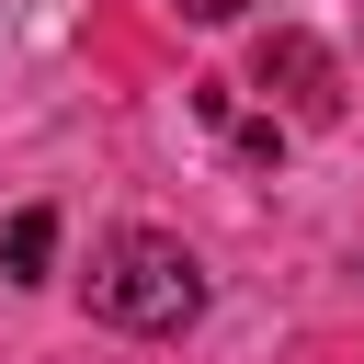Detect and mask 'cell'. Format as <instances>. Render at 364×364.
Returning a JSON list of instances; mask_svg holds the SVG:
<instances>
[{"mask_svg":"<svg viewBox=\"0 0 364 364\" xmlns=\"http://www.w3.org/2000/svg\"><path fill=\"white\" fill-rule=\"evenodd\" d=\"M91 318L171 341V330L205 318V262H193L171 228H114V239L91 250Z\"/></svg>","mask_w":364,"mask_h":364,"instance_id":"1","label":"cell"},{"mask_svg":"<svg viewBox=\"0 0 364 364\" xmlns=\"http://www.w3.org/2000/svg\"><path fill=\"white\" fill-rule=\"evenodd\" d=\"M228 148H239V171H284V125H228Z\"/></svg>","mask_w":364,"mask_h":364,"instance_id":"4","label":"cell"},{"mask_svg":"<svg viewBox=\"0 0 364 364\" xmlns=\"http://www.w3.org/2000/svg\"><path fill=\"white\" fill-rule=\"evenodd\" d=\"M262 91H284L296 114H341V80L307 34H262Z\"/></svg>","mask_w":364,"mask_h":364,"instance_id":"2","label":"cell"},{"mask_svg":"<svg viewBox=\"0 0 364 364\" xmlns=\"http://www.w3.org/2000/svg\"><path fill=\"white\" fill-rule=\"evenodd\" d=\"M46 262H57V205H23L11 239H0V273L11 284H46Z\"/></svg>","mask_w":364,"mask_h":364,"instance_id":"3","label":"cell"},{"mask_svg":"<svg viewBox=\"0 0 364 364\" xmlns=\"http://www.w3.org/2000/svg\"><path fill=\"white\" fill-rule=\"evenodd\" d=\"M182 11H205V0H182Z\"/></svg>","mask_w":364,"mask_h":364,"instance_id":"5","label":"cell"}]
</instances>
